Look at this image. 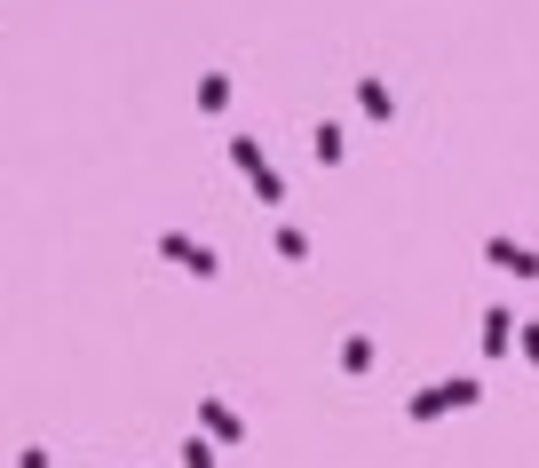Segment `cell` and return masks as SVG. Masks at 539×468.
<instances>
[{"mask_svg": "<svg viewBox=\"0 0 539 468\" xmlns=\"http://www.w3.org/2000/svg\"><path fill=\"white\" fill-rule=\"evenodd\" d=\"M341 373H373V342H365V334L341 342Z\"/></svg>", "mask_w": 539, "mask_h": 468, "instance_id": "obj_8", "label": "cell"}, {"mask_svg": "<svg viewBox=\"0 0 539 468\" xmlns=\"http://www.w3.org/2000/svg\"><path fill=\"white\" fill-rule=\"evenodd\" d=\"M16 468H48V453H40V445H24V461H16Z\"/></svg>", "mask_w": 539, "mask_h": 468, "instance_id": "obj_11", "label": "cell"}, {"mask_svg": "<svg viewBox=\"0 0 539 468\" xmlns=\"http://www.w3.org/2000/svg\"><path fill=\"white\" fill-rule=\"evenodd\" d=\"M199 421H207V429H215L222 445H238V437H246V421H238V413H230V405H222V397H199Z\"/></svg>", "mask_w": 539, "mask_h": 468, "instance_id": "obj_5", "label": "cell"}, {"mask_svg": "<svg viewBox=\"0 0 539 468\" xmlns=\"http://www.w3.org/2000/svg\"><path fill=\"white\" fill-rule=\"evenodd\" d=\"M357 104H365V119H389L397 104H389V88L381 80H357Z\"/></svg>", "mask_w": 539, "mask_h": 468, "instance_id": "obj_7", "label": "cell"}, {"mask_svg": "<svg viewBox=\"0 0 539 468\" xmlns=\"http://www.w3.org/2000/svg\"><path fill=\"white\" fill-rule=\"evenodd\" d=\"M199 104H207V112H222V104H230V80H222V72H207V80H199Z\"/></svg>", "mask_w": 539, "mask_h": 468, "instance_id": "obj_9", "label": "cell"}, {"mask_svg": "<svg viewBox=\"0 0 539 468\" xmlns=\"http://www.w3.org/2000/svg\"><path fill=\"white\" fill-rule=\"evenodd\" d=\"M230 167H246V183H254V199H270V207L286 199V175H278V167L262 159V143H254V135H230Z\"/></svg>", "mask_w": 539, "mask_h": 468, "instance_id": "obj_1", "label": "cell"}, {"mask_svg": "<svg viewBox=\"0 0 539 468\" xmlns=\"http://www.w3.org/2000/svg\"><path fill=\"white\" fill-rule=\"evenodd\" d=\"M524 357H532V365H539V326H532V334H524Z\"/></svg>", "mask_w": 539, "mask_h": 468, "instance_id": "obj_12", "label": "cell"}, {"mask_svg": "<svg viewBox=\"0 0 539 468\" xmlns=\"http://www.w3.org/2000/svg\"><path fill=\"white\" fill-rule=\"evenodd\" d=\"M484 262L516 270V278H539V254H532V246H516V238H492V246H484Z\"/></svg>", "mask_w": 539, "mask_h": 468, "instance_id": "obj_4", "label": "cell"}, {"mask_svg": "<svg viewBox=\"0 0 539 468\" xmlns=\"http://www.w3.org/2000/svg\"><path fill=\"white\" fill-rule=\"evenodd\" d=\"M476 397H484V381H444V389H413L405 413H413V421H436V413H468Z\"/></svg>", "mask_w": 539, "mask_h": 468, "instance_id": "obj_2", "label": "cell"}, {"mask_svg": "<svg viewBox=\"0 0 539 468\" xmlns=\"http://www.w3.org/2000/svg\"><path fill=\"white\" fill-rule=\"evenodd\" d=\"M159 254H167V262H183V270H191V278H215V270H222L215 254H207V246H199V238H183V231H167V238H159Z\"/></svg>", "mask_w": 539, "mask_h": 468, "instance_id": "obj_3", "label": "cell"}, {"mask_svg": "<svg viewBox=\"0 0 539 468\" xmlns=\"http://www.w3.org/2000/svg\"><path fill=\"white\" fill-rule=\"evenodd\" d=\"M278 254H286V262H310V238H302L294 223H286V231H278Z\"/></svg>", "mask_w": 539, "mask_h": 468, "instance_id": "obj_10", "label": "cell"}, {"mask_svg": "<svg viewBox=\"0 0 539 468\" xmlns=\"http://www.w3.org/2000/svg\"><path fill=\"white\" fill-rule=\"evenodd\" d=\"M508 334H516V326H508V310H500V302H492V310H484V350L500 357V350H508Z\"/></svg>", "mask_w": 539, "mask_h": 468, "instance_id": "obj_6", "label": "cell"}]
</instances>
